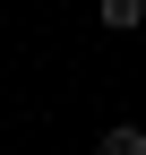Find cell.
I'll list each match as a JSON object with an SVG mask.
<instances>
[{"label":"cell","mask_w":146,"mask_h":155,"mask_svg":"<svg viewBox=\"0 0 146 155\" xmlns=\"http://www.w3.org/2000/svg\"><path fill=\"white\" fill-rule=\"evenodd\" d=\"M95 17H103L112 35H138V26H146V0H95Z\"/></svg>","instance_id":"1"},{"label":"cell","mask_w":146,"mask_h":155,"mask_svg":"<svg viewBox=\"0 0 146 155\" xmlns=\"http://www.w3.org/2000/svg\"><path fill=\"white\" fill-rule=\"evenodd\" d=\"M95 155H146V129H138V121H112V129L95 138Z\"/></svg>","instance_id":"2"}]
</instances>
